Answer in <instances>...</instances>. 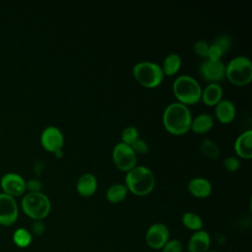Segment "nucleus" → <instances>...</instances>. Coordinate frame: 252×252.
<instances>
[{
    "label": "nucleus",
    "instance_id": "4be33fe9",
    "mask_svg": "<svg viewBox=\"0 0 252 252\" xmlns=\"http://www.w3.org/2000/svg\"><path fill=\"white\" fill-rule=\"evenodd\" d=\"M182 223L183 225L192 231H198L201 230L203 227V220L202 218L194 213V212H186L182 215Z\"/></svg>",
    "mask_w": 252,
    "mask_h": 252
},
{
    "label": "nucleus",
    "instance_id": "2f4dec72",
    "mask_svg": "<svg viewBox=\"0 0 252 252\" xmlns=\"http://www.w3.org/2000/svg\"><path fill=\"white\" fill-rule=\"evenodd\" d=\"M44 230H45V226H44V223L41 220H33V222L32 224V231L35 236L42 235Z\"/></svg>",
    "mask_w": 252,
    "mask_h": 252
},
{
    "label": "nucleus",
    "instance_id": "c756f323",
    "mask_svg": "<svg viewBox=\"0 0 252 252\" xmlns=\"http://www.w3.org/2000/svg\"><path fill=\"white\" fill-rule=\"evenodd\" d=\"M223 165L224 167L229 170V171H235L239 168V165H240V162L238 160L237 158L235 157H228V158H225L224 160H223Z\"/></svg>",
    "mask_w": 252,
    "mask_h": 252
},
{
    "label": "nucleus",
    "instance_id": "72a5a7b5",
    "mask_svg": "<svg viewBox=\"0 0 252 252\" xmlns=\"http://www.w3.org/2000/svg\"><path fill=\"white\" fill-rule=\"evenodd\" d=\"M54 154H55V156H56V157H58V158H60V157H62V156H63V153H62V151H61V150H60V151L55 152Z\"/></svg>",
    "mask_w": 252,
    "mask_h": 252
},
{
    "label": "nucleus",
    "instance_id": "6e6552de",
    "mask_svg": "<svg viewBox=\"0 0 252 252\" xmlns=\"http://www.w3.org/2000/svg\"><path fill=\"white\" fill-rule=\"evenodd\" d=\"M169 239L168 227L162 222H155L150 225L145 234L147 245L154 250H159Z\"/></svg>",
    "mask_w": 252,
    "mask_h": 252
},
{
    "label": "nucleus",
    "instance_id": "bb28decb",
    "mask_svg": "<svg viewBox=\"0 0 252 252\" xmlns=\"http://www.w3.org/2000/svg\"><path fill=\"white\" fill-rule=\"evenodd\" d=\"M209 46L210 44L206 41V40H203V39H199V40H196L193 44V50L194 52L204 58V59H207L208 57V51H209Z\"/></svg>",
    "mask_w": 252,
    "mask_h": 252
},
{
    "label": "nucleus",
    "instance_id": "7ed1b4c3",
    "mask_svg": "<svg viewBox=\"0 0 252 252\" xmlns=\"http://www.w3.org/2000/svg\"><path fill=\"white\" fill-rule=\"evenodd\" d=\"M172 91L179 102L187 105L194 104L201 98L202 88L195 78L181 75L174 80Z\"/></svg>",
    "mask_w": 252,
    "mask_h": 252
},
{
    "label": "nucleus",
    "instance_id": "a211bd4d",
    "mask_svg": "<svg viewBox=\"0 0 252 252\" xmlns=\"http://www.w3.org/2000/svg\"><path fill=\"white\" fill-rule=\"evenodd\" d=\"M222 88L219 83H210L208 84L201 93V98L204 103L210 106L216 105L222 97Z\"/></svg>",
    "mask_w": 252,
    "mask_h": 252
},
{
    "label": "nucleus",
    "instance_id": "f704fd0d",
    "mask_svg": "<svg viewBox=\"0 0 252 252\" xmlns=\"http://www.w3.org/2000/svg\"><path fill=\"white\" fill-rule=\"evenodd\" d=\"M207 252H220V251H218V250H209V251H207Z\"/></svg>",
    "mask_w": 252,
    "mask_h": 252
},
{
    "label": "nucleus",
    "instance_id": "6ab92c4d",
    "mask_svg": "<svg viewBox=\"0 0 252 252\" xmlns=\"http://www.w3.org/2000/svg\"><path fill=\"white\" fill-rule=\"evenodd\" d=\"M214 125V118L210 113H201L191 122V128L195 133L202 134L209 131Z\"/></svg>",
    "mask_w": 252,
    "mask_h": 252
},
{
    "label": "nucleus",
    "instance_id": "393cba45",
    "mask_svg": "<svg viewBox=\"0 0 252 252\" xmlns=\"http://www.w3.org/2000/svg\"><path fill=\"white\" fill-rule=\"evenodd\" d=\"M122 143L131 146L136 140L139 139V131L135 126H127L121 133Z\"/></svg>",
    "mask_w": 252,
    "mask_h": 252
},
{
    "label": "nucleus",
    "instance_id": "f03ea898",
    "mask_svg": "<svg viewBox=\"0 0 252 252\" xmlns=\"http://www.w3.org/2000/svg\"><path fill=\"white\" fill-rule=\"evenodd\" d=\"M156 179L153 171L145 165H135L127 171L125 186L138 196H145L153 191Z\"/></svg>",
    "mask_w": 252,
    "mask_h": 252
},
{
    "label": "nucleus",
    "instance_id": "2eb2a0df",
    "mask_svg": "<svg viewBox=\"0 0 252 252\" xmlns=\"http://www.w3.org/2000/svg\"><path fill=\"white\" fill-rule=\"evenodd\" d=\"M97 188V180L93 173L87 172L82 174L77 180L76 189L78 193L84 197L92 196Z\"/></svg>",
    "mask_w": 252,
    "mask_h": 252
},
{
    "label": "nucleus",
    "instance_id": "aec40b11",
    "mask_svg": "<svg viewBox=\"0 0 252 252\" xmlns=\"http://www.w3.org/2000/svg\"><path fill=\"white\" fill-rule=\"evenodd\" d=\"M127 192H128V189L125 186V184L114 183L108 187V189L106 190L105 196L108 202L116 204V203L122 202L126 198Z\"/></svg>",
    "mask_w": 252,
    "mask_h": 252
},
{
    "label": "nucleus",
    "instance_id": "7c9ffc66",
    "mask_svg": "<svg viewBox=\"0 0 252 252\" xmlns=\"http://www.w3.org/2000/svg\"><path fill=\"white\" fill-rule=\"evenodd\" d=\"M222 51L220 50V48L219 46H217L216 44L212 43L209 46V51H208V57L207 59H211V60H220V57L222 56Z\"/></svg>",
    "mask_w": 252,
    "mask_h": 252
},
{
    "label": "nucleus",
    "instance_id": "9b49d317",
    "mask_svg": "<svg viewBox=\"0 0 252 252\" xmlns=\"http://www.w3.org/2000/svg\"><path fill=\"white\" fill-rule=\"evenodd\" d=\"M40 142L46 151L55 153L62 149L64 144V136L57 127L48 126L42 131Z\"/></svg>",
    "mask_w": 252,
    "mask_h": 252
},
{
    "label": "nucleus",
    "instance_id": "9d476101",
    "mask_svg": "<svg viewBox=\"0 0 252 252\" xmlns=\"http://www.w3.org/2000/svg\"><path fill=\"white\" fill-rule=\"evenodd\" d=\"M200 75L210 83H218L225 76V66L220 60L205 59L199 66Z\"/></svg>",
    "mask_w": 252,
    "mask_h": 252
},
{
    "label": "nucleus",
    "instance_id": "0eeeda50",
    "mask_svg": "<svg viewBox=\"0 0 252 252\" xmlns=\"http://www.w3.org/2000/svg\"><path fill=\"white\" fill-rule=\"evenodd\" d=\"M112 158L115 165L124 171H128L136 165V153L129 145L122 142L117 143L112 151Z\"/></svg>",
    "mask_w": 252,
    "mask_h": 252
},
{
    "label": "nucleus",
    "instance_id": "20e7f679",
    "mask_svg": "<svg viewBox=\"0 0 252 252\" xmlns=\"http://www.w3.org/2000/svg\"><path fill=\"white\" fill-rule=\"evenodd\" d=\"M23 212L33 220L45 219L51 210L49 198L41 192H30L22 199Z\"/></svg>",
    "mask_w": 252,
    "mask_h": 252
},
{
    "label": "nucleus",
    "instance_id": "f8f14e48",
    "mask_svg": "<svg viewBox=\"0 0 252 252\" xmlns=\"http://www.w3.org/2000/svg\"><path fill=\"white\" fill-rule=\"evenodd\" d=\"M1 188L3 193L14 198L22 195L26 191V181L21 175L9 172L1 178Z\"/></svg>",
    "mask_w": 252,
    "mask_h": 252
},
{
    "label": "nucleus",
    "instance_id": "412c9836",
    "mask_svg": "<svg viewBox=\"0 0 252 252\" xmlns=\"http://www.w3.org/2000/svg\"><path fill=\"white\" fill-rule=\"evenodd\" d=\"M181 67V57L177 53H169L162 62V72L167 76H172L178 72Z\"/></svg>",
    "mask_w": 252,
    "mask_h": 252
},
{
    "label": "nucleus",
    "instance_id": "b1692460",
    "mask_svg": "<svg viewBox=\"0 0 252 252\" xmlns=\"http://www.w3.org/2000/svg\"><path fill=\"white\" fill-rule=\"evenodd\" d=\"M200 148L201 151L210 158H217L220 155L219 146L212 139H204L200 145Z\"/></svg>",
    "mask_w": 252,
    "mask_h": 252
},
{
    "label": "nucleus",
    "instance_id": "f3484780",
    "mask_svg": "<svg viewBox=\"0 0 252 252\" xmlns=\"http://www.w3.org/2000/svg\"><path fill=\"white\" fill-rule=\"evenodd\" d=\"M215 114L221 123H229L235 116V106L229 99H221L216 104Z\"/></svg>",
    "mask_w": 252,
    "mask_h": 252
},
{
    "label": "nucleus",
    "instance_id": "5701e85b",
    "mask_svg": "<svg viewBox=\"0 0 252 252\" xmlns=\"http://www.w3.org/2000/svg\"><path fill=\"white\" fill-rule=\"evenodd\" d=\"M12 238L16 246H18L19 248H26L32 243V236L28 229L20 227L14 231Z\"/></svg>",
    "mask_w": 252,
    "mask_h": 252
},
{
    "label": "nucleus",
    "instance_id": "c85d7f7f",
    "mask_svg": "<svg viewBox=\"0 0 252 252\" xmlns=\"http://www.w3.org/2000/svg\"><path fill=\"white\" fill-rule=\"evenodd\" d=\"M130 147L132 148V150L135 153H139V154H146L149 151V146H148L147 142L140 138L138 140H136Z\"/></svg>",
    "mask_w": 252,
    "mask_h": 252
},
{
    "label": "nucleus",
    "instance_id": "39448f33",
    "mask_svg": "<svg viewBox=\"0 0 252 252\" xmlns=\"http://www.w3.org/2000/svg\"><path fill=\"white\" fill-rule=\"evenodd\" d=\"M225 76L234 85L244 86L252 80V63L244 55L233 57L225 66Z\"/></svg>",
    "mask_w": 252,
    "mask_h": 252
},
{
    "label": "nucleus",
    "instance_id": "423d86ee",
    "mask_svg": "<svg viewBox=\"0 0 252 252\" xmlns=\"http://www.w3.org/2000/svg\"><path fill=\"white\" fill-rule=\"evenodd\" d=\"M133 75L135 79L146 88H156L163 80L161 67L152 61H141L134 65Z\"/></svg>",
    "mask_w": 252,
    "mask_h": 252
},
{
    "label": "nucleus",
    "instance_id": "f257e3e1",
    "mask_svg": "<svg viewBox=\"0 0 252 252\" xmlns=\"http://www.w3.org/2000/svg\"><path fill=\"white\" fill-rule=\"evenodd\" d=\"M191 111L187 105L181 102H171L163 110V126L173 135L185 134L191 128Z\"/></svg>",
    "mask_w": 252,
    "mask_h": 252
},
{
    "label": "nucleus",
    "instance_id": "ddd939ff",
    "mask_svg": "<svg viewBox=\"0 0 252 252\" xmlns=\"http://www.w3.org/2000/svg\"><path fill=\"white\" fill-rule=\"evenodd\" d=\"M211 247V236L208 231L201 229L193 232L187 243L188 252H207Z\"/></svg>",
    "mask_w": 252,
    "mask_h": 252
},
{
    "label": "nucleus",
    "instance_id": "1a4fd4ad",
    "mask_svg": "<svg viewBox=\"0 0 252 252\" xmlns=\"http://www.w3.org/2000/svg\"><path fill=\"white\" fill-rule=\"evenodd\" d=\"M19 209L16 200L5 194L0 193V224L11 226L18 220Z\"/></svg>",
    "mask_w": 252,
    "mask_h": 252
},
{
    "label": "nucleus",
    "instance_id": "473e14b6",
    "mask_svg": "<svg viewBox=\"0 0 252 252\" xmlns=\"http://www.w3.org/2000/svg\"><path fill=\"white\" fill-rule=\"evenodd\" d=\"M41 184L37 180H30L28 183H26V189H29L30 192H40Z\"/></svg>",
    "mask_w": 252,
    "mask_h": 252
},
{
    "label": "nucleus",
    "instance_id": "a878e982",
    "mask_svg": "<svg viewBox=\"0 0 252 252\" xmlns=\"http://www.w3.org/2000/svg\"><path fill=\"white\" fill-rule=\"evenodd\" d=\"M214 44H216L217 46H219L220 48V50L222 51V53H225L229 50V48L231 47V43H232V39L229 35L227 34H220L218 35L214 42Z\"/></svg>",
    "mask_w": 252,
    "mask_h": 252
},
{
    "label": "nucleus",
    "instance_id": "cd10ccee",
    "mask_svg": "<svg viewBox=\"0 0 252 252\" xmlns=\"http://www.w3.org/2000/svg\"><path fill=\"white\" fill-rule=\"evenodd\" d=\"M160 250L161 252H182L183 245L180 240L176 238H172V239L169 238Z\"/></svg>",
    "mask_w": 252,
    "mask_h": 252
},
{
    "label": "nucleus",
    "instance_id": "dca6fc26",
    "mask_svg": "<svg viewBox=\"0 0 252 252\" xmlns=\"http://www.w3.org/2000/svg\"><path fill=\"white\" fill-rule=\"evenodd\" d=\"M188 190L194 197L207 198L212 193V184L204 177H195L189 181Z\"/></svg>",
    "mask_w": 252,
    "mask_h": 252
},
{
    "label": "nucleus",
    "instance_id": "4468645a",
    "mask_svg": "<svg viewBox=\"0 0 252 252\" xmlns=\"http://www.w3.org/2000/svg\"><path fill=\"white\" fill-rule=\"evenodd\" d=\"M235 153L243 158H252V130L248 129L238 135L234 142Z\"/></svg>",
    "mask_w": 252,
    "mask_h": 252
}]
</instances>
